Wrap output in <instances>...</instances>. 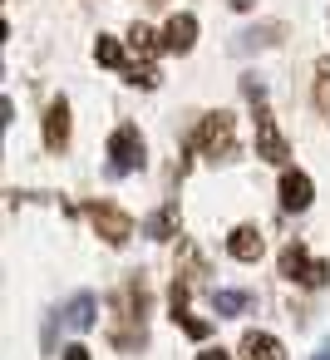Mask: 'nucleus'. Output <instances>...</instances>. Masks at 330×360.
Masks as SVG:
<instances>
[{"instance_id":"1","label":"nucleus","mask_w":330,"mask_h":360,"mask_svg":"<svg viewBox=\"0 0 330 360\" xmlns=\"http://www.w3.org/2000/svg\"><path fill=\"white\" fill-rule=\"evenodd\" d=\"M207 158H232L237 153V129H232V114H207L202 119V129H197V139H192Z\"/></svg>"},{"instance_id":"2","label":"nucleus","mask_w":330,"mask_h":360,"mask_svg":"<svg viewBox=\"0 0 330 360\" xmlns=\"http://www.w3.org/2000/svg\"><path fill=\"white\" fill-rule=\"evenodd\" d=\"M109 168H114L119 178L143 168V139H138V129H133V124L114 129V139H109Z\"/></svg>"},{"instance_id":"3","label":"nucleus","mask_w":330,"mask_h":360,"mask_svg":"<svg viewBox=\"0 0 330 360\" xmlns=\"http://www.w3.org/2000/svg\"><path fill=\"white\" fill-rule=\"evenodd\" d=\"M281 276H291V281H301V286H325V281H330V266L315 262V257H305L301 242H291V247L281 252Z\"/></svg>"},{"instance_id":"4","label":"nucleus","mask_w":330,"mask_h":360,"mask_svg":"<svg viewBox=\"0 0 330 360\" xmlns=\"http://www.w3.org/2000/svg\"><path fill=\"white\" fill-rule=\"evenodd\" d=\"M89 222H94V232H99L109 247H124V242L133 237V217H128L124 207H114V202H94V207H89Z\"/></svg>"},{"instance_id":"5","label":"nucleus","mask_w":330,"mask_h":360,"mask_svg":"<svg viewBox=\"0 0 330 360\" xmlns=\"http://www.w3.org/2000/svg\"><path fill=\"white\" fill-rule=\"evenodd\" d=\"M256 153L266 158V163H286L291 158V148H286V139H281V129H276V119L256 104Z\"/></svg>"},{"instance_id":"6","label":"nucleus","mask_w":330,"mask_h":360,"mask_svg":"<svg viewBox=\"0 0 330 360\" xmlns=\"http://www.w3.org/2000/svg\"><path fill=\"white\" fill-rule=\"evenodd\" d=\"M310 193H315V188H310L305 173H296V168L281 173V207H286V212H305V207H310Z\"/></svg>"},{"instance_id":"7","label":"nucleus","mask_w":330,"mask_h":360,"mask_svg":"<svg viewBox=\"0 0 330 360\" xmlns=\"http://www.w3.org/2000/svg\"><path fill=\"white\" fill-rule=\"evenodd\" d=\"M192 40H197V20L183 11V15H173L168 25H163V50H173V55H187L192 50Z\"/></svg>"},{"instance_id":"8","label":"nucleus","mask_w":330,"mask_h":360,"mask_svg":"<svg viewBox=\"0 0 330 360\" xmlns=\"http://www.w3.org/2000/svg\"><path fill=\"white\" fill-rule=\"evenodd\" d=\"M70 143V104L65 99H55L50 109H45V148L50 153H60Z\"/></svg>"},{"instance_id":"9","label":"nucleus","mask_w":330,"mask_h":360,"mask_svg":"<svg viewBox=\"0 0 330 360\" xmlns=\"http://www.w3.org/2000/svg\"><path fill=\"white\" fill-rule=\"evenodd\" d=\"M242 360H286V345L266 330H246L242 335Z\"/></svg>"},{"instance_id":"10","label":"nucleus","mask_w":330,"mask_h":360,"mask_svg":"<svg viewBox=\"0 0 330 360\" xmlns=\"http://www.w3.org/2000/svg\"><path fill=\"white\" fill-rule=\"evenodd\" d=\"M227 252H232L237 262H256V257L266 252V242H261V232H256V227H237V232L227 237Z\"/></svg>"},{"instance_id":"11","label":"nucleus","mask_w":330,"mask_h":360,"mask_svg":"<svg viewBox=\"0 0 330 360\" xmlns=\"http://www.w3.org/2000/svg\"><path fill=\"white\" fill-rule=\"evenodd\" d=\"M94 311H99V301H94V296L84 291V296H74V301L65 306V326H70V330H89V326L99 321Z\"/></svg>"},{"instance_id":"12","label":"nucleus","mask_w":330,"mask_h":360,"mask_svg":"<svg viewBox=\"0 0 330 360\" xmlns=\"http://www.w3.org/2000/svg\"><path fill=\"white\" fill-rule=\"evenodd\" d=\"M173 227H178V207H173V202H168L163 212H153V217L143 222V232H148V237H168Z\"/></svg>"},{"instance_id":"13","label":"nucleus","mask_w":330,"mask_h":360,"mask_svg":"<svg viewBox=\"0 0 330 360\" xmlns=\"http://www.w3.org/2000/svg\"><path fill=\"white\" fill-rule=\"evenodd\" d=\"M212 306H217V316H237V311H246V306H251V296H246V291H217V296H212Z\"/></svg>"},{"instance_id":"14","label":"nucleus","mask_w":330,"mask_h":360,"mask_svg":"<svg viewBox=\"0 0 330 360\" xmlns=\"http://www.w3.org/2000/svg\"><path fill=\"white\" fill-rule=\"evenodd\" d=\"M315 104L325 109V119H330V60H320L315 65Z\"/></svg>"},{"instance_id":"15","label":"nucleus","mask_w":330,"mask_h":360,"mask_svg":"<svg viewBox=\"0 0 330 360\" xmlns=\"http://www.w3.org/2000/svg\"><path fill=\"white\" fill-rule=\"evenodd\" d=\"M94 60H99V65H109V70H114V65H124V50H119V40L99 35V45H94Z\"/></svg>"},{"instance_id":"16","label":"nucleus","mask_w":330,"mask_h":360,"mask_svg":"<svg viewBox=\"0 0 330 360\" xmlns=\"http://www.w3.org/2000/svg\"><path fill=\"white\" fill-rule=\"evenodd\" d=\"M128 84H138V89H158V70H153V65H128Z\"/></svg>"},{"instance_id":"17","label":"nucleus","mask_w":330,"mask_h":360,"mask_svg":"<svg viewBox=\"0 0 330 360\" xmlns=\"http://www.w3.org/2000/svg\"><path fill=\"white\" fill-rule=\"evenodd\" d=\"M128 45H133L138 55H153V45H158V40H153V30H148V25H133V30H128Z\"/></svg>"},{"instance_id":"18","label":"nucleus","mask_w":330,"mask_h":360,"mask_svg":"<svg viewBox=\"0 0 330 360\" xmlns=\"http://www.w3.org/2000/svg\"><path fill=\"white\" fill-rule=\"evenodd\" d=\"M173 321H183V330H187V335H197V340H202V335H207V330H212V326H207V321H197V316H187V311H178V316H173Z\"/></svg>"},{"instance_id":"19","label":"nucleus","mask_w":330,"mask_h":360,"mask_svg":"<svg viewBox=\"0 0 330 360\" xmlns=\"http://www.w3.org/2000/svg\"><path fill=\"white\" fill-rule=\"evenodd\" d=\"M65 360H89V350H84V345H70V350H65Z\"/></svg>"},{"instance_id":"20","label":"nucleus","mask_w":330,"mask_h":360,"mask_svg":"<svg viewBox=\"0 0 330 360\" xmlns=\"http://www.w3.org/2000/svg\"><path fill=\"white\" fill-rule=\"evenodd\" d=\"M197 360H232V355H227V350H202Z\"/></svg>"},{"instance_id":"21","label":"nucleus","mask_w":330,"mask_h":360,"mask_svg":"<svg viewBox=\"0 0 330 360\" xmlns=\"http://www.w3.org/2000/svg\"><path fill=\"white\" fill-rule=\"evenodd\" d=\"M227 6H232V11H251V6H256V0H227Z\"/></svg>"},{"instance_id":"22","label":"nucleus","mask_w":330,"mask_h":360,"mask_svg":"<svg viewBox=\"0 0 330 360\" xmlns=\"http://www.w3.org/2000/svg\"><path fill=\"white\" fill-rule=\"evenodd\" d=\"M310 360H330V340H325V345H320V350H315Z\"/></svg>"}]
</instances>
